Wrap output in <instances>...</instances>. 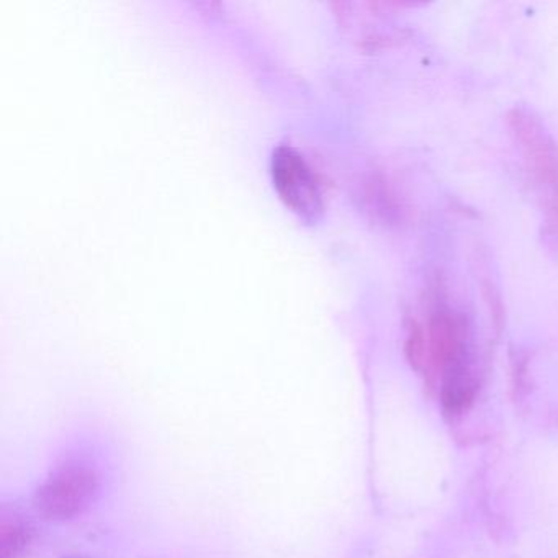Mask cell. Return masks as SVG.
<instances>
[{
	"label": "cell",
	"mask_w": 558,
	"mask_h": 558,
	"mask_svg": "<svg viewBox=\"0 0 558 558\" xmlns=\"http://www.w3.org/2000/svg\"><path fill=\"white\" fill-rule=\"evenodd\" d=\"M99 493V476L89 466L68 463L58 466L38 486L34 506L51 521H70L86 512Z\"/></svg>",
	"instance_id": "1"
},
{
	"label": "cell",
	"mask_w": 558,
	"mask_h": 558,
	"mask_svg": "<svg viewBox=\"0 0 558 558\" xmlns=\"http://www.w3.org/2000/svg\"><path fill=\"white\" fill-rule=\"evenodd\" d=\"M272 178L280 198L306 223H316L325 211L323 192L315 169L306 156L290 143L272 153Z\"/></svg>",
	"instance_id": "2"
},
{
	"label": "cell",
	"mask_w": 558,
	"mask_h": 558,
	"mask_svg": "<svg viewBox=\"0 0 558 558\" xmlns=\"http://www.w3.org/2000/svg\"><path fill=\"white\" fill-rule=\"evenodd\" d=\"M34 541L31 522L15 511L0 512V558H21Z\"/></svg>",
	"instance_id": "3"
},
{
	"label": "cell",
	"mask_w": 558,
	"mask_h": 558,
	"mask_svg": "<svg viewBox=\"0 0 558 558\" xmlns=\"http://www.w3.org/2000/svg\"><path fill=\"white\" fill-rule=\"evenodd\" d=\"M64 558H84V557H64Z\"/></svg>",
	"instance_id": "4"
}]
</instances>
